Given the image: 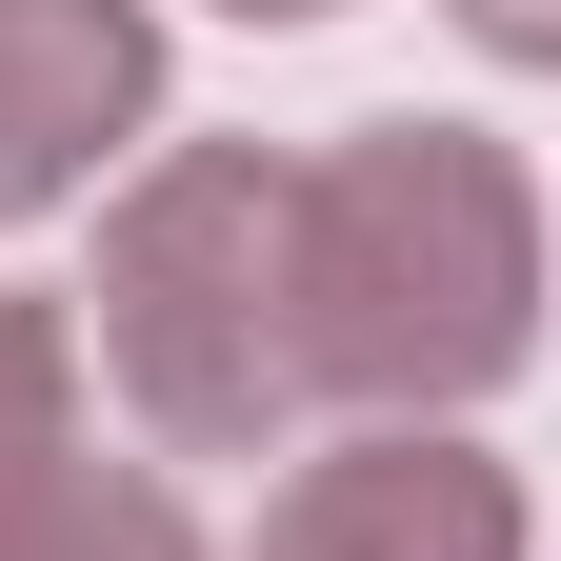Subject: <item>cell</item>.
Listing matches in <instances>:
<instances>
[{
  "mask_svg": "<svg viewBox=\"0 0 561 561\" xmlns=\"http://www.w3.org/2000/svg\"><path fill=\"white\" fill-rule=\"evenodd\" d=\"M0 561H201V522H181V502H161L140 461L60 442L41 481H0Z\"/></svg>",
  "mask_w": 561,
  "mask_h": 561,
  "instance_id": "obj_5",
  "label": "cell"
},
{
  "mask_svg": "<svg viewBox=\"0 0 561 561\" xmlns=\"http://www.w3.org/2000/svg\"><path fill=\"white\" fill-rule=\"evenodd\" d=\"M541 362V181L481 121H362L301 161V381L362 421H461Z\"/></svg>",
  "mask_w": 561,
  "mask_h": 561,
  "instance_id": "obj_1",
  "label": "cell"
},
{
  "mask_svg": "<svg viewBox=\"0 0 561 561\" xmlns=\"http://www.w3.org/2000/svg\"><path fill=\"white\" fill-rule=\"evenodd\" d=\"M140 121H161V21L140 0H0V221H60Z\"/></svg>",
  "mask_w": 561,
  "mask_h": 561,
  "instance_id": "obj_4",
  "label": "cell"
},
{
  "mask_svg": "<svg viewBox=\"0 0 561 561\" xmlns=\"http://www.w3.org/2000/svg\"><path fill=\"white\" fill-rule=\"evenodd\" d=\"M461 21L502 41V60H561V0H461Z\"/></svg>",
  "mask_w": 561,
  "mask_h": 561,
  "instance_id": "obj_7",
  "label": "cell"
},
{
  "mask_svg": "<svg viewBox=\"0 0 561 561\" xmlns=\"http://www.w3.org/2000/svg\"><path fill=\"white\" fill-rule=\"evenodd\" d=\"M261 561H522V481L461 421H362L261 502Z\"/></svg>",
  "mask_w": 561,
  "mask_h": 561,
  "instance_id": "obj_3",
  "label": "cell"
},
{
  "mask_svg": "<svg viewBox=\"0 0 561 561\" xmlns=\"http://www.w3.org/2000/svg\"><path fill=\"white\" fill-rule=\"evenodd\" d=\"M221 21H341V0H221Z\"/></svg>",
  "mask_w": 561,
  "mask_h": 561,
  "instance_id": "obj_8",
  "label": "cell"
},
{
  "mask_svg": "<svg viewBox=\"0 0 561 561\" xmlns=\"http://www.w3.org/2000/svg\"><path fill=\"white\" fill-rule=\"evenodd\" d=\"M81 442V321L60 301H0V481H41Z\"/></svg>",
  "mask_w": 561,
  "mask_h": 561,
  "instance_id": "obj_6",
  "label": "cell"
},
{
  "mask_svg": "<svg viewBox=\"0 0 561 561\" xmlns=\"http://www.w3.org/2000/svg\"><path fill=\"white\" fill-rule=\"evenodd\" d=\"M101 362L181 461H261L301 421V161L261 140H181L101 201Z\"/></svg>",
  "mask_w": 561,
  "mask_h": 561,
  "instance_id": "obj_2",
  "label": "cell"
}]
</instances>
